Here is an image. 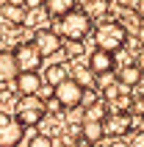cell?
Masks as SVG:
<instances>
[{"mask_svg":"<svg viewBox=\"0 0 144 147\" xmlns=\"http://www.w3.org/2000/svg\"><path fill=\"white\" fill-rule=\"evenodd\" d=\"M53 31L61 36L64 42H83L92 33V28H94V20L83 11V8H69L67 14L61 17H53V25H50Z\"/></svg>","mask_w":144,"mask_h":147,"instance_id":"1","label":"cell"},{"mask_svg":"<svg viewBox=\"0 0 144 147\" xmlns=\"http://www.w3.org/2000/svg\"><path fill=\"white\" fill-rule=\"evenodd\" d=\"M92 36H94V47L108 50V53H116V50L125 47V42H128L125 25L111 20V17H108V20H100V22L92 28Z\"/></svg>","mask_w":144,"mask_h":147,"instance_id":"2","label":"cell"},{"mask_svg":"<svg viewBox=\"0 0 144 147\" xmlns=\"http://www.w3.org/2000/svg\"><path fill=\"white\" fill-rule=\"evenodd\" d=\"M14 117L25 128H39V122L47 117V106L36 94H20V100L14 103Z\"/></svg>","mask_w":144,"mask_h":147,"instance_id":"3","label":"cell"},{"mask_svg":"<svg viewBox=\"0 0 144 147\" xmlns=\"http://www.w3.org/2000/svg\"><path fill=\"white\" fill-rule=\"evenodd\" d=\"M25 128L14 114L0 111V147H20L25 142Z\"/></svg>","mask_w":144,"mask_h":147,"instance_id":"4","label":"cell"},{"mask_svg":"<svg viewBox=\"0 0 144 147\" xmlns=\"http://www.w3.org/2000/svg\"><path fill=\"white\" fill-rule=\"evenodd\" d=\"M33 45H36V50L42 53V58H56L58 53H61V45H64V39L58 36L50 25H44V28H36L33 31Z\"/></svg>","mask_w":144,"mask_h":147,"instance_id":"5","label":"cell"},{"mask_svg":"<svg viewBox=\"0 0 144 147\" xmlns=\"http://www.w3.org/2000/svg\"><path fill=\"white\" fill-rule=\"evenodd\" d=\"M80 97H83V86H80L75 78H64L61 83H56L53 100L61 106V111H64V108H72V106H80Z\"/></svg>","mask_w":144,"mask_h":147,"instance_id":"6","label":"cell"},{"mask_svg":"<svg viewBox=\"0 0 144 147\" xmlns=\"http://www.w3.org/2000/svg\"><path fill=\"white\" fill-rule=\"evenodd\" d=\"M103 128H105V136L111 139H122L133 131V114H122V111H108L103 119Z\"/></svg>","mask_w":144,"mask_h":147,"instance_id":"7","label":"cell"},{"mask_svg":"<svg viewBox=\"0 0 144 147\" xmlns=\"http://www.w3.org/2000/svg\"><path fill=\"white\" fill-rule=\"evenodd\" d=\"M14 58H17V67L20 69H39L44 64V58H42V53L36 50L33 42H20L14 47Z\"/></svg>","mask_w":144,"mask_h":147,"instance_id":"8","label":"cell"},{"mask_svg":"<svg viewBox=\"0 0 144 147\" xmlns=\"http://www.w3.org/2000/svg\"><path fill=\"white\" fill-rule=\"evenodd\" d=\"M42 86L39 69H20L14 78V92L17 94H36V89Z\"/></svg>","mask_w":144,"mask_h":147,"instance_id":"9","label":"cell"},{"mask_svg":"<svg viewBox=\"0 0 144 147\" xmlns=\"http://www.w3.org/2000/svg\"><path fill=\"white\" fill-rule=\"evenodd\" d=\"M114 72H116V81H119L125 89H136V86H141V81H144V69L136 64V61H130V64H125V67H116Z\"/></svg>","mask_w":144,"mask_h":147,"instance_id":"10","label":"cell"},{"mask_svg":"<svg viewBox=\"0 0 144 147\" xmlns=\"http://www.w3.org/2000/svg\"><path fill=\"white\" fill-rule=\"evenodd\" d=\"M89 67H92V72L94 75H103V72H114L116 69V61H114V53H108V50H100L94 47L92 53H89Z\"/></svg>","mask_w":144,"mask_h":147,"instance_id":"11","label":"cell"},{"mask_svg":"<svg viewBox=\"0 0 144 147\" xmlns=\"http://www.w3.org/2000/svg\"><path fill=\"white\" fill-rule=\"evenodd\" d=\"M25 11H28V8H25L20 0H6V3H0V20H3L6 25H14V28H22Z\"/></svg>","mask_w":144,"mask_h":147,"instance_id":"12","label":"cell"},{"mask_svg":"<svg viewBox=\"0 0 144 147\" xmlns=\"http://www.w3.org/2000/svg\"><path fill=\"white\" fill-rule=\"evenodd\" d=\"M67 64H69V78H75L83 89H92V86H94V78H97V75L92 72V67H89V64H83L80 58L67 61ZM94 89H97V86H94Z\"/></svg>","mask_w":144,"mask_h":147,"instance_id":"13","label":"cell"},{"mask_svg":"<svg viewBox=\"0 0 144 147\" xmlns=\"http://www.w3.org/2000/svg\"><path fill=\"white\" fill-rule=\"evenodd\" d=\"M20 67H17V58H14V50H0V83H14Z\"/></svg>","mask_w":144,"mask_h":147,"instance_id":"14","label":"cell"},{"mask_svg":"<svg viewBox=\"0 0 144 147\" xmlns=\"http://www.w3.org/2000/svg\"><path fill=\"white\" fill-rule=\"evenodd\" d=\"M80 139L89 142V144H100V142L105 139V128H103V122L83 119V122H80Z\"/></svg>","mask_w":144,"mask_h":147,"instance_id":"15","label":"cell"},{"mask_svg":"<svg viewBox=\"0 0 144 147\" xmlns=\"http://www.w3.org/2000/svg\"><path fill=\"white\" fill-rule=\"evenodd\" d=\"M64 78H69V64H67V61H56V64H47V67H44V75H42V81H44V83H50V86L61 83Z\"/></svg>","mask_w":144,"mask_h":147,"instance_id":"16","label":"cell"},{"mask_svg":"<svg viewBox=\"0 0 144 147\" xmlns=\"http://www.w3.org/2000/svg\"><path fill=\"white\" fill-rule=\"evenodd\" d=\"M83 11H86L92 20H108L111 17V0H86V6H83Z\"/></svg>","mask_w":144,"mask_h":147,"instance_id":"17","label":"cell"},{"mask_svg":"<svg viewBox=\"0 0 144 147\" xmlns=\"http://www.w3.org/2000/svg\"><path fill=\"white\" fill-rule=\"evenodd\" d=\"M47 20H53V17L47 14V8H28L25 11V20H22V28H44L47 25Z\"/></svg>","mask_w":144,"mask_h":147,"instance_id":"18","label":"cell"},{"mask_svg":"<svg viewBox=\"0 0 144 147\" xmlns=\"http://www.w3.org/2000/svg\"><path fill=\"white\" fill-rule=\"evenodd\" d=\"M105 114H108V103L105 100H97V103H92V106L83 108V119H94V122H103Z\"/></svg>","mask_w":144,"mask_h":147,"instance_id":"19","label":"cell"},{"mask_svg":"<svg viewBox=\"0 0 144 147\" xmlns=\"http://www.w3.org/2000/svg\"><path fill=\"white\" fill-rule=\"evenodd\" d=\"M75 6H78V0H47V3H44L50 17H61V14H67V11L75 8Z\"/></svg>","mask_w":144,"mask_h":147,"instance_id":"20","label":"cell"},{"mask_svg":"<svg viewBox=\"0 0 144 147\" xmlns=\"http://www.w3.org/2000/svg\"><path fill=\"white\" fill-rule=\"evenodd\" d=\"M122 92H125V86H122L119 81H111L108 86H103V89H100V97H103L105 103H114V100L119 97Z\"/></svg>","mask_w":144,"mask_h":147,"instance_id":"21","label":"cell"},{"mask_svg":"<svg viewBox=\"0 0 144 147\" xmlns=\"http://www.w3.org/2000/svg\"><path fill=\"white\" fill-rule=\"evenodd\" d=\"M25 147H53V136L36 131V133H31V136H28V144H25Z\"/></svg>","mask_w":144,"mask_h":147,"instance_id":"22","label":"cell"},{"mask_svg":"<svg viewBox=\"0 0 144 147\" xmlns=\"http://www.w3.org/2000/svg\"><path fill=\"white\" fill-rule=\"evenodd\" d=\"M64 122L67 125H80V122H83V106L64 108Z\"/></svg>","mask_w":144,"mask_h":147,"instance_id":"23","label":"cell"},{"mask_svg":"<svg viewBox=\"0 0 144 147\" xmlns=\"http://www.w3.org/2000/svg\"><path fill=\"white\" fill-rule=\"evenodd\" d=\"M53 94H56V86H50V83L42 81V86L36 89V97H39L42 103H50V100H53Z\"/></svg>","mask_w":144,"mask_h":147,"instance_id":"24","label":"cell"},{"mask_svg":"<svg viewBox=\"0 0 144 147\" xmlns=\"http://www.w3.org/2000/svg\"><path fill=\"white\" fill-rule=\"evenodd\" d=\"M130 114H136V117H141V119H144V94L133 97V111H130Z\"/></svg>","mask_w":144,"mask_h":147,"instance_id":"25","label":"cell"},{"mask_svg":"<svg viewBox=\"0 0 144 147\" xmlns=\"http://www.w3.org/2000/svg\"><path fill=\"white\" fill-rule=\"evenodd\" d=\"M128 147H144V131H136L133 136H130Z\"/></svg>","mask_w":144,"mask_h":147,"instance_id":"26","label":"cell"},{"mask_svg":"<svg viewBox=\"0 0 144 147\" xmlns=\"http://www.w3.org/2000/svg\"><path fill=\"white\" fill-rule=\"evenodd\" d=\"M44 3H47V0H22L25 8H44Z\"/></svg>","mask_w":144,"mask_h":147,"instance_id":"27","label":"cell"},{"mask_svg":"<svg viewBox=\"0 0 144 147\" xmlns=\"http://www.w3.org/2000/svg\"><path fill=\"white\" fill-rule=\"evenodd\" d=\"M119 6H122V8H136L139 0H119Z\"/></svg>","mask_w":144,"mask_h":147,"instance_id":"28","label":"cell"},{"mask_svg":"<svg viewBox=\"0 0 144 147\" xmlns=\"http://www.w3.org/2000/svg\"><path fill=\"white\" fill-rule=\"evenodd\" d=\"M136 64H139V67H141V69H144V47H141V50H139V53H136Z\"/></svg>","mask_w":144,"mask_h":147,"instance_id":"29","label":"cell"},{"mask_svg":"<svg viewBox=\"0 0 144 147\" xmlns=\"http://www.w3.org/2000/svg\"><path fill=\"white\" fill-rule=\"evenodd\" d=\"M136 14L141 17V22H144V0H139V6H136Z\"/></svg>","mask_w":144,"mask_h":147,"instance_id":"30","label":"cell"},{"mask_svg":"<svg viewBox=\"0 0 144 147\" xmlns=\"http://www.w3.org/2000/svg\"><path fill=\"white\" fill-rule=\"evenodd\" d=\"M0 42H3V33H0Z\"/></svg>","mask_w":144,"mask_h":147,"instance_id":"31","label":"cell"},{"mask_svg":"<svg viewBox=\"0 0 144 147\" xmlns=\"http://www.w3.org/2000/svg\"><path fill=\"white\" fill-rule=\"evenodd\" d=\"M75 147H80V142H78V144H75Z\"/></svg>","mask_w":144,"mask_h":147,"instance_id":"32","label":"cell"},{"mask_svg":"<svg viewBox=\"0 0 144 147\" xmlns=\"http://www.w3.org/2000/svg\"><path fill=\"white\" fill-rule=\"evenodd\" d=\"M0 3H6V0H0Z\"/></svg>","mask_w":144,"mask_h":147,"instance_id":"33","label":"cell"}]
</instances>
